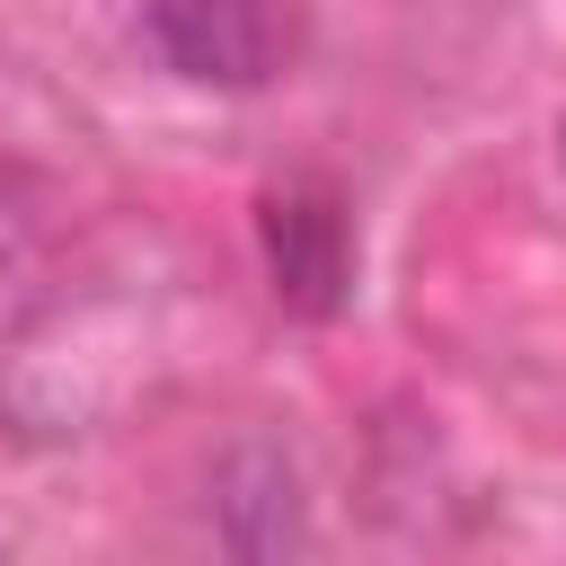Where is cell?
<instances>
[{
  "label": "cell",
  "instance_id": "obj_1",
  "mask_svg": "<svg viewBox=\"0 0 566 566\" xmlns=\"http://www.w3.org/2000/svg\"><path fill=\"white\" fill-rule=\"evenodd\" d=\"M142 44L195 88H265L283 71L274 0H150Z\"/></svg>",
  "mask_w": 566,
  "mask_h": 566
},
{
  "label": "cell",
  "instance_id": "obj_2",
  "mask_svg": "<svg viewBox=\"0 0 566 566\" xmlns=\"http://www.w3.org/2000/svg\"><path fill=\"white\" fill-rule=\"evenodd\" d=\"M256 248H265V283L292 318H336L354 301V221L336 195L318 186H283L256 203Z\"/></svg>",
  "mask_w": 566,
  "mask_h": 566
},
{
  "label": "cell",
  "instance_id": "obj_3",
  "mask_svg": "<svg viewBox=\"0 0 566 566\" xmlns=\"http://www.w3.org/2000/svg\"><path fill=\"white\" fill-rule=\"evenodd\" d=\"M212 531L239 557H283V548L310 539L301 531V469H292L283 442L248 433V442L221 451V469H212Z\"/></svg>",
  "mask_w": 566,
  "mask_h": 566
}]
</instances>
